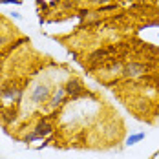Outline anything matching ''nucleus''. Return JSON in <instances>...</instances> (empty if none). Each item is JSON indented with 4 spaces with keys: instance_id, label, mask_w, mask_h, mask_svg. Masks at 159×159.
<instances>
[{
    "instance_id": "nucleus-1",
    "label": "nucleus",
    "mask_w": 159,
    "mask_h": 159,
    "mask_svg": "<svg viewBox=\"0 0 159 159\" xmlns=\"http://www.w3.org/2000/svg\"><path fill=\"white\" fill-rule=\"evenodd\" d=\"M53 93V88L48 80H39L35 86H33L31 93H30V101H31L35 106H42L49 101V97Z\"/></svg>"
},
{
    "instance_id": "nucleus-2",
    "label": "nucleus",
    "mask_w": 159,
    "mask_h": 159,
    "mask_svg": "<svg viewBox=\"0 0 159 159\" xmlns=\"http://www.w3.org/2000/svg\"><path fill=\"white\" fill-rule=\"evenodd\" d=\"M51 132H53V125L49 123V117H42V119L35 125V128L24 137V143L42 141V139H46L48 135H51Z\"/></svg>"
},
{
    "instance_id": "nucleus-3",
    "label": "nucleus",
    "mask_w": 159,
    "mask_h": 159,
    "mask_svg": "<svg viewBox=\"0 0 159 159\" xmlns=\"http://www.w3.org/2000/svg\"><path fill=\"white\" fill-rule=\"evenodd\" d=\"M64 88H66V93L70 95V99H66V101H77L79 97L86 95L84 84H82V80L77 79V77H70V79L64 82ZM66 101H64V102H66Z\"/></svg>"
},
{
    "instance_id": "nucleus-4",
    "label": "nucleus",
    "mask_w": 159,
    "mask_h": 159,
    "mask_svg": "<svg viewBox=\"0 0 159 159\" xmlns=\"http://www.w3.org/2000/svg\"><path fill=\"white\" fill-rule=\"evenodd\" d=\"M0 99L7 101V102H18L22 99V88L15 84V82H6L2 88H0Z\"/></svg>"
},
{
    "instance_id": "nucleus-5",
    "label": "nucleus",
    "mask_w": 159,
    "mask_h": 159,
    "mask_svg": "<svg viewBox=\"0 0 159 159\" xmlns=\"http://www.w3.org/2000/svg\"><path fill=\"white\" fill-rule=\"evenodd\" d=\"M148 71V66L143 62H128L126 66H123V75L130 77V79H135V77H141L143 73Z\"/></svg>"
},
{
    "instance_id": "nucleus-6",
    "label": "nucleus",
    "mask_w": 159,
    "mask_h": 159,
    "mask_svg": "<svg viewBox=\"0 0 159 159\" xmlns=\"http://www.w3.org/2000/svg\"><path fill=\"white\" fill-rule=\"evenodd\" d=\"M64 101H66V88H64V84H59V86L53 90L49 101L46 102V108H49V110H57Z\"/></svg>"
},
{
    "instance_id": "nucleus-7",
    "label": "nucleus",
    "mask_w": 159,
    "mask_h": 159,
    "mask_svg": "<svg viewBox=\"0 0 159 159\" xmlns=\"http://www.w3.org/2000/svg\"><path fill=\"white\" fill-rule=\"evenodd\" d=\"M144 137H146V132H137V134H130L126 137V141H125V144L126 146H134V144L141 143Z\"/></svg>"
},
{
    "instance_id": "nucleus-8",
    "label": "nucleus",
    "mask_w": 159,
    "mask_h": 159,
    "mask_svg": "<svg viewBox=\"0 0 159 159\" xmlns=\"http://www.w3.org/2000/svg\"><path fill=\"white\" fill-rule=\"evenodd\" d=\"M7 4H13V6H20L22 0H0V6H7Z\"/></svg>"
},
{
    "instance_id": "nucleus-9",
    "label": "nucleus",
    "mask_w": 159,
    "mask_h": 159,
    "mask_svg": "<svg viewBox=\"0 0 159 159\" xmlns=\"http://www.w3.org/2000/svg\"><path fill=\"white\" fill-rule=\"evenodd\" d=\"M111 9H117V4H110V6H101V7H99V13H101V11H111Z\"/></svg>"
},
{
    "instance_id": "nucleus-10",
    "label": "nucleus",
    "mask_w": 159,
    "mask_h": 159,
    "mask_svg": "<svg viewBox=\"0 0 159 159\" xmlns=\"http://www.w3.org/2000/svg\"><path fill=\"white\" fill-rule=\"evenodd\" d=\"M9 42V35H0V48Z\"/></svg>"
},
{
    "instance_id": "nucleus-11",
    "label": "nucleus",
    "mask_w": 159,
    "mask_h": 159,
    "mask_svg": "<svg viewBox=\"0 0 159 159\" xmlns=\"http://www.w3.org/2000/svg\"><path fill=\"white\" fill-rule=\"evenodd\" d=\"M9 15H11V18H15V20H22V15H20L18 11H11Z\"/></svg>"
},
{
    "instance_id": "nucleus-12",
    "label": "nucleus",
    "mask_w": 159,
    "mask_h": 159,
    "mask_svg": "<svg viewBox=\"0 0 159 159\" xmlns=\"http://www.w3.org/2000/svg\"><path fill=\"white\" fill-rule=\"evenodd\" d=\"M93 4H99V6H102V4H106V2H110V0H92Z\"/></svg>"
},
{
    "instance_id": "nucleus-13",
    "label": "nucleus",
    "mask_w": 159,
    "mask_h": 159,
    "mask_svg": "<svg viewBox=\"0 0 159 159\" xmlns=\"http://www.w3.org/2000/svg\"><path fill=\"white\" fill-rule=\"evenodd\" d=\"M73 2H80V0H73Z\"/></svg>"
},
{
    "instance_id": "nucleus-14",
    "label": "nucleus",
    "mask_w": 159,
    "mask_h": 159,
    "mask_svg": "<svg viewBox=\"0 0 159 159\" xmlns=\"http://www.w3.org/2000/svg\"><path fill=\"white\" fill-rule=\"evenodd\" d=\"M157 37H159V35H157Z\"/></svg>"
}]
</instances>
